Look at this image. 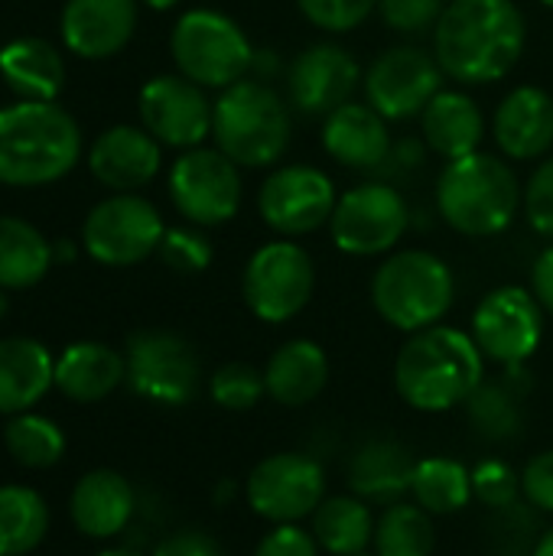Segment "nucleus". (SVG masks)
Returning a JSON list of instances; mask_svg holds the SVG:
<instances>
[{"mask_svg":"<svg viewBox=\"0 0 553 556\" xmlns=\"http://www.w3.org/2000/svg\"><path fill=\"white\" fill-rule=\"evenodd\" d=\"M486 378V355L476 339L456 326H430L401 345L394 358V391L420 414L463 407Z\"/></svg>","mask_w":553,"mask_h":556,"instance_id":"nucleus-2","label":"nucleus"},{"mask_svg":"<svg viewBox=\"0 0 553 556\" xmlns=\"http://www.w3.org/2000/svg\"><path fill=\"white\" fill-rule=\"evenodd\" d=\"M528 46V20L515 0H450L433 26V55L463 88L508 78Z\"/></svg>","mask_w":553,"mask_h":556,"instance_id":"nucleus-1","label":"nucleus"},{"mask_svg":"<svg viewBox=\"0 0 553 556\" xmlns=\"http://www.w3.org/2000/svg\"><path fill=\"white\" fill-rule=\"evenodd\" d=\"M411 498L433 518L460 515L473 502V469L453 456L417 459Z\"/></svg>","mask_w":553,"mask_h":556,"instance_id":"nucleus-33","label":"nucleus"},{"mask_svg":"<svg viewBox=\"0 0 553 556\" xmlns=\"http://www.w3.org/2000/svg\"><path fill=\"white\" fill-rule=\"evenodd\" d=\"M98 556H143V554H137V551H124V547H114V551H101Z\"/></svg>","mask_w":553,"mask_h":556,"instance_id":"nucleus-52","label":"nucleus"},{"mask_svg":"<svg viewBox=\"0 0 553 556\" xmlns=\"http://www.w3.org/2000/svg\"><path fill=\"white\" fill-rule=\"evenodd\" d=\"M7 309H10V300H7V293H3V287H0V319L7 316Z\"/></svg>","mask_w":553,"mask_h":556,"instance_id":"nucleus-53","label":"nucleus"},{"mask_svg":"<svg viewBox=\"0 0 553 556\" xmlns=\"http://www.w3.org/2000/svg\"><path fill=\"white\" fill-rule=\"evenodd\" d=\"M450 0H378V16L388 29L401 36H424L433 33Z\"/></svg>","mask_w":553,"mask_h":556,"instance_id":"nucleus-41","label":"nucleus"},{"mask_svg":"<svg viewBox=\"0 0 553 556\" xmlns=\"http://www.w3.org/2000/svg\"><path fill=\"white\" fill-rule=\"evenodd\" d=\"M251 556H323L313 531L300 525H274Z\"/></svg>","mask_w":553,"mask_h":556,"instance_id":"nucleus-43","label":"nucleus"},{"mask_svg":"<svg viewBox=\"0 0 553 556\" xmlns=\"http://www.w3.org/2000/svg\"><path fill=\"white\" fill-rule=\"evenodd\" d=\"M316 293L313 254L293 238H274L254 248L241 270V300L254 319L284 326L297 319Z\"/></svg>","mask_w":553,"mask_h":556,"instance_id":"nucleus-8","label":"nucleus"},{"mask_svg":"<svg viewBox=\"0 0 553 556\" xmlns=\"http://www.w3.org/2000/svg\"><path fill=\"white\" fill-rule=\"evenodd\" d=\"M544 306L531 293V287L505 283L489 290L473 309V329L479 352L486 362L499 368L528 365L544 342Z\"/></svg>","mask_w":553,"mask_h":556,"instance_id":"nucleus-14","label":"nucleus"},{"mask_svg":"<svg viewBox=\"0 0 553 556\" xmlns=\"http://www.w3.org/2000/svg\"><path fill=\"white\" fill-rule=\"evenodd\" d=\"M427 153L430 150H427L424 137H401V140H394L391 156L385 160V166L378 173H381V179L391 182V176H407V173L420 169L424 160H427Z\"/></svg>","mask_w":553,"mask_h":556,"instance_id":"nucleus-46","label":"nucleus"},{"mask_svg":"<svg viewBox=\"0 0 553 556\" xmlns=\"http://www.w3.org/2000/svg\"><path fill=\"white\" fill-rule=\"evenodd\" d=\"M443 68L433 52L420 46H388L365 68V101L388 121L404 124L424 114V108L443 91Z\"/></svg>","mask_w":553,"mask_h":556,"instance_id":"nucleus-15","label":"nucleus"},{"mask_svg":"<svg viewBox=\"0 0 553 556\" xmlns=\"http://www.w3.org/2000/svg\"><path fill=\"white\" fill-rule=\"evenodd\" d=\"M0 78L20 101H55L65 88V59L52 42L20 36L0 49Z\"/></svg>","mask_w":553,"mask_h":556,"instance_id":"nucleus-29","label":"nucleus"},{"mask_svg":"<svg viewBox=\"0 0 553 556\" xmlns=\"http://www.w3.org/2000/svg\"><path fill=\"white\" fill-rule=\"evenodd\" d=\"M280 72H287V65H284V59H280V52L277 49H254V62H251V78H261V81H271V78H277Z\"/></svg>","mask_w":553,"mask_h":556,"instance_id":"nucleus-48","label":"nucleus"},{"mask_svg":"<svg viewBox=\"0 0 553 556\" xmlns=\"http://www.w3.org/2000/svg\"><path fill=\"white\" fill-rule=\"evenodd\" d=\"M81 160V127L55 101L0 108V182L16 189L59 182Z\"/></svg>","mask_w":553,"mask_h":556,"instance_id":"nucleus-4","label":"nucleus"},{"mask_svg":"<svg viewBox=\"0 0 553 556\" xmlns=\"http://www.w3.org/2000/svg\"><path fill=\"white\" fill-rule=\"evenodd\" d=\"M473 498L489 511H512L521 502V472L505 459L489 456L473 466Z\"/></svg>","mask_w":553,"mask_h":556,"instance_id":"nucleus-39","label":"nucleus"},{"mask_svg":"<svg viewBox=\"0 0 553 556\" xmlns=\"http://www.w3.org/2000/svg\"><path fill=\"white\" fill-rule=\"evenodd\" d=\"M372 306L398 332L440 326L456 303V277L450 264L424 248L391 251L372 274Z\"/></svg>","mask_w":553,"mask_h":556,"instance_id":"nucleus-6","label":"nucleus"},{"mask_svg":"<svg viewBox=\"0 0 553 556\" xmlns=\"http://www.w3.org/2000/svg\"><path fill=\"white\" fill-rule=\"evenodd\" d=\"M209 394H212V401L222 410H228V414H248V410H254L267 397L264 371L254 368V365H248V362H225L209 378Z\"/></svg>","mask_w":553,"mask_h":556,"instance_id":"nucleus-37","label":"nucleus"},{"mask_svg":"<svg viewBox=\"0 0 553 556\" xmlns=\"http://www.w3.org/2000/svg\"><path fill=\"white\" fill-rule=\"evenodd\" d=\"M137 508V495L130 489V482L114 472V469H91L85 472L68 498V511H72V525L91 538V541H108L117 538Z\"/></svg>","mask_w":553,"mask_h":556,"instance_id":"nucleus-24","label":"nucleus"},{"mask_svg":"<svg viewBox=\"0 0 553 556\" xmlns=\"http://www.w3.org/2000/svg\"><path fill=\"white\" fill-rule=\"evenodd\" d=\"M521 495L531 508L553 515V450L528 459L521 472Z\"/></svg>","mask_w":553,"mask_h":556,"instance_id":"nucleus-44","label":"nucleus"},{"mask_svg":"<svg viewBox=\"0 0 553 556\" xmlns=\"http://www.w3.org/2000/svg\"><path fill=\"white\" fill-rule=\"evenodd\" d=\"M297 10L310 26L329 36H345L378 10V0H297Z\"/></svg>","mask_w":553,"mask_h":556,"instance_id":"nucleus-40","label":"nucleus"},{"mask_svg":"<svg viewBox=\"0 0 553 556\" xmlns=\"http://www.w3.org/2000/svg\"><path fill=\"white\" fill-rule=\"evenodd\" d=\"M3 446L7 453L26 466V469H49L62 459L65 453V437L59 430V424H52L49 417L39 414H16L7 430H3Z\"/></svg>","mask_w":553,"mask_h":556,"instance_id":"nucleus-36","label":"nucleus"},{"mask_svg":"<svg viewBox=\"0 0 553 556\" xmlns=\"http://www.w3.org/2000/svg\"><path fill=\"white\" fill-rule=\"evenodd\" d=\"M319 137L326 156L355 173H378L394 147L391 124L368 101H349L326 114Z\"/></svg>","mask_w":553,"mask_h":556,"instance_id":"nucleus-21","label":"nucleus"},{"mask_svg":"<svg viewBox=\"0 0 553 556\" xmlns=\"http://www.w3.org/2000/svg\"><path fill=\"white\" fill-rule=\"evenodd\" d=\"M502 371L505 375L499 381L482 378V384L463 404L473 433L489 443H512V440H518V433L525 427L521 397L528 394V384L518 381L525 375V365L502 368Z\"/></svg>","mask_w":553,"mask_h":556,"instance_id":"nucleus-30","label":"nucleus"},{"mask_svg":"<svg viewBox=\"0 0 553 556\" xmlns=\"http://www.w3.org/2000/svg\"><path fill=\"white\" fill-rule=\"evenodd\" d=\"M326 228L345 257H388L411 228V205L394 182L368 179L339 192Z\"/></svg>","mask_w":553,"mask_h":556,"instance_id":"nucleus-9","label":"nucleus"},{"mask_svg":"<svg viewBox=\"0 0 553 556\" xmlns=\"http://www.w3.org/2000/svg\"><path fill=\"white\" fill-rule=\"evenodd\" d=\"M375 521L372 505L359 495H326L310 518V531L323 554L355 556L372 551Z\"/></svg>","mask_w":553,"mask_h":556,"instance_id":"nucleus-31","label":"nucleus"},{"mask_svg":"<svg viewBox=\"0 0 553 556\" xmlns=\"http://www.w3.org/2000/svg\"><path fill=\"white\" fill-rule=\"evenodd\" d=\"M326 498V469L310 453H271L244 479L248 508L271 525H300Z\"/></svg>","mask_w":553,"mask_h":556,"instance_id":"nucleus-16","label":"nucleus"},{"mask_svg":"<svg viewBox=\"0 0 553 556\" xmlns=\"http://www.w3.org/2000/svg\"><path fill=\"white\" fill-rule=\"evenodd\" d=\"M140 0H65L59 33L78 59L117 55L137 29Z\"/></svg>","mask_w":553,"mask_h":556,"instance_id":"nucleus-22","label":"nucleus"},{"mask_svg":"<svg viewBox=\"0 0 553 556\" xmlns=\"http://www.w3.org/2000/svg\"><path fill=\"white\" fill-rule=\"evenodd\" d=\"M127 381V362L104 342H75L55 358V388L75 404H98Z\"/></svg>","mask_w":553,"mask_h":556,"instance_id":"nucleus-28","label":"nucleus"},{"mask_svg":"<svg viewBox=\"0 0 553 556\" xmlns=\"http://www.w3.org/2000/svg\"><path fill=\"white\" fill-rule=\"evenodd\" d=\"M541 7H548V10H553V0H538Z\"/></svg>","mask_w":553,"mask_h":556,"instance_id":"nucleus-54","label":"nucleus"},{"mask_svg":"<svg viewBox=\"0 0 553 556\" xmlns=\"http://www.w3.org/2000/svg\"><path fill=\"white\" fill-rule=\"evenodd\" d=\"M355 556H375V554H355Z\"/></svg>","mask_w":553,"mask_h":556,"instance_id":"nucleus-55","label":"nucleus"},{"mask_svg":"<svg viewBox=\"0 0 553 556\" xmlns=\"http://www.w3.org/2000/svg\"><path fill=\"white\" fill-rule=\"evenodd\" d=\"M52 267V241L46 235L13 215H0V287L3 290H29Z\"/></svg>","mask_w":553,"mask_h":556,"instance_id":"nucleus-32","label":"nucleus"},{"mask_svg":"<svg viewBox=\"0 0 553 556\" xmlns=\"http://www.w3.org/2000/svg\"><path fill=\"white\" fill-rule=\"evenodd\" d=\"M531 556H553V528H548V531L538 538V544H535V554Z\"/></svg>","mask_w":553,"mask_h":556,"instance_id":"nucleus-50","label":"nucleus"},{"mask_svg":"<svg viewBox=\"0 0 553 556\" xmlns=\"http://www.w3.org/2000/svg\"><path fill=\"white\" fill-rule=\"evenodd\" d=\"M212 104L209 91L179 72L153 75L137 94L140 127L179 153L202 147L205 137H212Z\"/></svg>","mask_w":553,"mask_h":556,"instance_id":"nucleus-17","label":"nucleus"},{"mask_svg":"<svg viewBox=\"0 0 553 556\" xmlns=\"http://www.w3.org/2000/svg\"><path fill=\"white\" fill-rule=\"evenodd\" d=\"M173 208L199 228H222L241 208V166L231 163L218 147L183 150L166 176Z\"/></svg>","mask_w":553,"mask_h":556,"instance_id":"nucleus-11","label":"nucleus"},{"mask_svg":"<svg viewBox=\"0 0 553 556\" xmlns=\"http://www.w3.org/2000/svg\"><path fill=\"white\" fill-rule=\"evenodd\" d=\"M140 3H143V7H150V10H160V13H163V10H173L179 0H140Z\"/></svg>","mask_w":553,"mask_h":556,"instance_id":"nucleus-51","label":"nucleus"},{"mask_svg":"<svg viewBox=\"0 0 553 556\" xmlns=\"http://www.w3.org/2000/svg\"><path fill=\"white\" fill-rule=\"evenodd\" d=\"M525 218L535 235L553 241V156H544L525 182Z\"/></svg>","mask_w":553,"mask_h":556,"instance_id":"nucleus-42","label":"nucleus"},{"mask_svg":"<svg viewBox=\"0 0 553 556\" xmlns=\"http://www.w3.org/2000/svg\"><path fill=\"white\" fill-rule=\"evenodd\" d=\"M160 261L176 270V274H202L212 267V257H215V244L212 238L205 235V228L199 225H176V228H166L163 241H160Z\"/></svg>","mask_w":553,"mask_h":556,"instance_id":"nucleus-38","label":"nucleus"},{"mask_svg":"<svg viewBox=\"0 0 553 556\" xmlns=\"http://www.w3.org/2000/svg\"><path fill=\"white\" fill-rule=\"evenodd\" d=\"M414 466L417 459L411 456L404 443L391 437H372L349 459V469H345L349 492L378 508L398 505L411 495Z\"/></svg>","mask_w":553,"mask_h":556,"instance_id":"nucleus-23","label":"nucleus"},{"mask_svg":"<svg viewBox=\"0 0 553 556\" xmlns=\"http://www.w3.org/2000/svg\"><path fill=\"white\" fill-rule=\"evenodd\" d=\"M127 384L137 397L160 407H183L196 397L202 362L189 339L169 329H143L124 349Z\"/></svg>","mask_w":553,"mask_h":556,"instance_id":"nucleus-12","label":"nucleus"},{"mask_svg":"<svg viewBox=\"0 0 553 556\" xmlns=\"http://www.w3.org/2000/svg\"><path fill=\"white\" fill-rule=\"evenodd\" d=\"M254 49L257 46L248 39L241 23L212 7L186 10L169 33L176 72L205 91H225L228 85L248 78Z\"/></svg>","mask_w":553,"mask_h":556,"instance_id":"nucleus-7","label":"nucleus"},{"mask_svg":"<svg viewBox=\"0 0 553 556\" xmlns=\"http://www.w3.org/2000/svg\"><path fill=\"white\" fill-rule=\"evenodd\" d=\"M55 384V358L26 336L0 339V414H26Z\"/></svg>","mask_w":553,"mask_h":556,"instance_id":"nucleus-27","label":"nucleus"},{"mask_svg":"<svg viewBox=\"0 0 553 556\" xmlns=\"http://www.w3.org/2000/svg\"><path fill=\"white\" fill-rule=\"evenodd\" d=\"M49 531V508L26 485H0V556L33 554Z\"/></svg>","mask_w":553,"mask_h":556,"instance_id":"nucleus-34","label":"nucleus"},{"mask_svg":"<svg viewBox=\"0 0 553 556\" xmlns=\"http://www.w3.org/2000/svg\"><path fill=\"white\" fill-rule=\"evenodd\" d=\"M75 254H78V248L72 241H65V238L52 244V264H72Z\"/></svg>","mask_w":553,"mask_h":556,"instance_id":"nucleus-49","label":"nucleus"},{"mask_svg":"<svg viewBox=\"0 0 553 556\" xmlns=\"http://www.w3.org/2000/svg\"><path fill=\"white\" fill-rule=\"evenodd\" d=\"M163 143L134 124H114L101 130L88 150L91 176L111 192H137L160 176Z\"/></svg>","mask_w":553,"mask_h":556,"instance_id":"nucleus-20","label":"nucleus"},{"mask_svg":"<svg viewBox=\"0 0 553 556\" xmlns=\"http://www.w3.org/2000/svg\"><path fill=\"white\" fill-rule=\"evenodd\" d=\"M166 222L160 208L137 192H114L81 222V248L104 267H134L160 251Z\"/></svg>","mask_w":553,"mask_h":556,"instance_id":"nucleus-10","label":"nucleus"},{"mask_svg":"<svg viewBox=\"0 0 553 556\" xmlns=\"http://www.w3.org/2000/svg\"><path fill=\"white\" fill-rule=\"evenodd\" d=\"M437 528L433 515H427L417 502H398L381 511L375 521V556H433Z\"/></svg>","mask_w":553,"mask_h":556,"instance_id":"nucleus-35","label":"nucleus"},{"mask_svg":"<svg viewBox=\"0 0 553 556\" xmlns=\"http://www.w3.org/2000/svg\"><path fill=\"white\" fill-rule=\"evenodd\" d=\"M212 140L241 169L277 166L293 140L287 98L261 78H241L212 104Z\"/></svg>","mask_w":553,"mask_h":556,"instance_id":"nucleus-5","label":"nucleus"},{"mask_svg":"<svg viewBox=\"0 0 553 556\" xmlns=\"http://www.w3.org/2000/svg\"><path fill=\"white\" fill-rule=\"evenodd\" d=\"M486 130L489 124L479 101L463 88L437 91V98L420 114V137L430 153L443 156V163L482 150Z\"/></svg>","mask_w":553,"mask_h":556,"instance_id":"nucleus-25","label":"nucleus"},{"mask_svg":"<svg viewBox=\"0 0 553 556\" xmlns=\"http://www.w3.org/2000/svg\"><path fill=\"white\" fill-rule=\"evenodd\" d=\"M153 556H228L225 547L205 534V531H196V528H186V531H176L169 538H163L156 544Z\"/></svg>","mask_w":553,"mask_h":556,"instance_id":"nucleus-45","label":"nucleus"},{"mask_svg":"<svg viewBox=\"0 0 553 556\" xmlns=\"http://www.w3.org/2000/svg\"><path fill=\"white\" fill-rule=\"evenodd\" d=\"M362 78L365 68L345 46L332 39L310 42L287 65V98L297 111L326 117L336 108L355 101Z\"/></svg>","mask_w":553,"mask_h":556,"instance_id":"nucleus-18","label":"nucleus"},{"mask_svg":"<svg viewBox=\"0 0 553 556\" xmlns=\"http://www.w3.org/2000/svg\"><path fill=\"white\" fill-rule=\"evenodd\" d=\"M531 293L538 296L544 313L553 316V241L531 264Z\"/></svg>","mask_w":553,"mask_h":556,"instance_id":"nucleus-47","label":"nucleus"},{"mask_svg":"<svg viewBox=\"0 0 553 556\" xmlns=\"http://www.w3.org/2000/svg\"><path fill=\"white\" fill-rule=\"evenodd\" d=\"M267 397L287 410L313 404L329 384V355L313 339H287L264 365Z\"/></svg>","mask_w":553,"mask_h":556,"instance_id":"nucleus-26","label":"nucleus"},{"mask_svg":"<svg viewBox=\"0 0 553 556\" xmlns=\"http://www.w3.org/2000/svg\"><path fill=\"white\" fill-rule=\"evenodd\" d=\"M339 189L332 176L313 163L274 166L257 189V215L277 238H303L329 225Z\"/></svg>","mask_w":553,"mask_h":556,"instance_id":"nucleus-13","label":"nucleus"},{"mask_svg":"<svg viewBox=\"0 0 553 556\" xmlns=\"http://www.w3.org/2000/svg\"><path fill=\"white\" fill-rule=\"evenodd\" d=\"M433 202L447 228L456 235L495 238L518 222L525 208V186L512 169V160L476 150L443 163Z\"/></svg>","mask_w":553,"mask_h":556,"instance_id":"nucleus-3","label":"nucleus"},{"mask_svg":"<svg viewBox=\"0 0 553 556\" xmlns=\"http://www.w3.org/2000/svg\"><path fill=\"white\" fill-rule=\"evenodd\" d=\"M492 140L512 163H541L553 150V94L541 85H515L492 114Z\"/></svg>","mask_w":553,"mask_h":556,"instance_id":"nucleus-19","label":"nucleus"}]
</instances>
